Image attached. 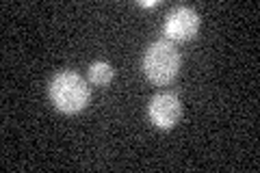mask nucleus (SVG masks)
Listing matches in <instances>:
<instances>
[{
  "instance_id": "f257e3e1",
  "label": "nucleus",
  "mask_w": 260,
  "mask_h": 173,
  "mask_svg": "<svg viewBox=\"0 0 260 173\" xmlns=\"http://www.w3.org/2000/svg\"><path fill=\"white\" fill-rule=\"evenodd\" d=\"M50 100L63 115H76L89 104V87L76 72H59L50 82Z\"/></svg>"
},
{
  "instance_id": "f03ea898",
  "label": "nucleus",
  "mask_w": 260,
  "mask_h": 173,
  "mask_svg": "<svg viewBox=\"0 0 260 173\" xmlns=\"http://www.w3.org/2000/svg\"><path fill=\"white\" fill-rule=\"evenodd\" d=\"M180 70V54L174 48L172 41L158 39L145 50L143 54V72L154 85H169Z\"/></svg>"
},
{
  "instance_id": "7ed1b4c3",
  "label": "nucleus",
  "mask_w": 260,
  "mask_h": 173,
  "mask_svg": "<svg viewBox=\"0 0 260 173\" xmlns=\"http://www.w3.org/2000/svg\"><path fill=\"white\" fill-rule=\"evenodd\" d=\"M200 30V15L191 7H178L165 20V37L172 41H191Z\"/></svg>"
},
{
  "instance_id": "20e7f679",
  "label": "nucleus",
  "mask_w": 260,
  "mask_h": 173,
  "mask_svg": "<svg viewBox=\"0 0 260 173\" xmlns=\"http://www.w3.org/2000/svg\"><path fill=\"white\" fill-rule=\"evenodd\" d=\"M150 121L160 130L174 128L178 119L182 117V104L178 100L176 93H156L152 97V102L148 106Z\"/></svg>"
},
{
  "instance_id": "39448f33",
  "label": "nucleus",
  "mask_w": 260,
  "mask_h": 173,
  "mask_svg": "<svg viewBox=\"0 0 260 173\" xmlns=\"http://www.w3.org/2000/svg\"><path fill=\"white\" fill-rule=\"evenodd\" d=\"M113 76H115V70H113L109 63L95 61V63L89 65V80H91L93 85H98V87H107L109 82L113 80Z\"/></svg>"
},
{
  "instance_id": "423d86ee",
  "label": "nucleus",
  "mask_w": 260,
  "mask_h": 173,
  "mask_svg": "<svg viewBox=\"0 0 260 173\" xmlns=\"http://www.w3.org/2000/svg\"><path fill=\"white\" fill-rule=\"evenodd\" d=\"M158 3H156V0H148V3H145V0H141V3H139V7H145V9H148V7H156Z\"/></svg>"
}]
</instances>
